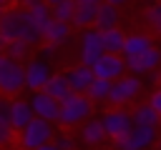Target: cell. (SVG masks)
<instances>
[{"instance_id": "cell-1", "label": "cell", "mask_w": 161, "mask_h": 150, "mask_svg": "<svg viewBox=\"0 0 161 150\" xmlns=\"http://www.w3.org/2000/svg\"><path fill=\"white\" fill-rule=\"evenodd\" d=\"M0 35L8 42L23 40V42L35 45L43 40V30L38 28V22L28 8H8V12L0 18Z\"/></svg>"}, {"instance_id": "cell-2", "label": "cell", "mask_w": 161, "mask_h": 150, "mask_svg": "<svg viewBox=\"0 0 161 150\" xmlns=\"http://www.w3.org/2000/svg\"><path fill=\"white\" fill-rule=\"evenodd\" d=\"M93 100L88 95H80V92H73L70 98H65L60 102V115H58V125L63 128H75V125H83L93 118Z\"/></svg>"}, {"instance_id": "cell-3", "label": "cell", "mask_w": 161, "mask_h": 150, "mask_svg": "<svg viewBox=\"0 0 161 150\" xmlns=\"http://www.w3.org/2000/svg\"><path fill=\"white\" fill-rule=\"evenodd\" d=\"M25 90V62L13 60L10 55H0V95L18 98Z\"/></svg>"}, {"instance_id": "cell-4", "label": "cell", "mask_w": 161, "mask_h": 150, "mask_svg": "<svg viewBox=\"0 0 161 150\" xmlns=\"http://www.w3.org/2000/svg\"><path fill=\"white\" fill-rule=\"evenodd\" d=\"M55 135H58L55 132V122L35 118L25 130L18 132V150H38V148L53 142Z\"/></svg>"}, {"instance_id": "cell-5", "label": "cell", "mask_w": 161, "mask_h": 150, "mask_svg": "<svg viewBox=\"0 0 161 150\" xmlns=\"http://www.w3.org/2000/svg\"><path fill=\"white\" fill-rule=\"evenodd\" d=\"M158 142V130L156 128H146V125H133V130L128 135H123L121 140L113 142L116 150H151Z\"/></svg>"}, {"instance_id": "cell-6", "label": "cell", "mask_w": 161, "mask_h": 150, "mask_svg": "<svg viewBox=\"0 0 161 150\" xmlns=\"http://www.w3.org/2000/svg\"><path fill=\"white\" fill-rule=\"evenodd\" d=\"M106 55V48H103V40H101V30L96 28H88L80 32V40H78V58H80V65H96L101 58Z\"/></svg>"}, {"instance_id": "cell-7", "label": "cell", "mask_w": 161, "mask_h": 150, "mask_svg": "<svg viewBox=\"0 0 161 150\" xmlns=\"http://www.w3.org/2000/svg\"><path fill=\"white\" fill-rule=\"evenodd\" d=\"M103 128H106V135L116 142V140H121L123 135H128L131 130H133V115L128 112V110H123V108H111V110H106L103 112Z\"/></svg>"}, {"instance_id": "cell-8", "label": "cell", "mask_w": 161, "mask_h": 150, "mask_svg": "<svg viewBox=\"0 0 161 150\" xmlns=\"http://www.w3.org/2000/svg\"><path fill=\"white\" fill-rule=\"evenodd\" d=\"M50 78H53V68L40 55L38 58H30L25 62V90H30V92L45 90V85H48Z\"/></svg>"}, {"instance_id": "cell-9", "label": "cell", "mask_w": 161, "mask_h": 150, "mask_svg": "<svg viewBox=\"0 0 161 150\" xmlns=\"http://www.w3.org/2000/svg\"><path fill=\"white\" fill-rule=\"evenodd\" d=\"M141 88H143V82H141L138 75H123L121 80L113 82V90H111L108 102L116 105V108H123V105H128V102H133L138 98Z\"/></svg>"}, {"instance_id": "cell-10", "label": "cell", "mask_w": 161, "mask_h": 150, "mask_svg": "<svg viewBox=\"0 0 161 150\" xmlns=\"http://www.w3.org/2000/svg\"><path fill=\"white\" fill-rule=\"evenodd\" d=\"M126 58L121 55H113V52H106L96 65H93V72L98 80H108V82H116L126 75Z\"/></svg>"}, {"instance_id": "cell-11", "label": "cell", "mask_w": 161, "mask_h": 150, "mask_svg": "<svg viewBox=\"0 0 161 150\" xmlns=\"http://www.w3.org/2000/svg\"><path fill=\"white\" fill-rule=\"evenodd\" d=\"M30 105H33V112L35 118L40 120H50V122H58V115H60V102L55 98H50L45 90L40 92H30Z\"/></svg>"}, {"instance_id": "cell-12", "label": "cell", "mask_w": 161, "mask_h": 150, "mask_svg": "<svg viewBox=\"0 0 161 150\" xmlns=\"http://www.w3.org/2000/svg\"><path fill=\"white\" fill-rule=\"evenodd\" d=\"M126 68H128L131 75H138V78H141V75H151L153 70L161 68V50L153 48V50H148V52H143V55L126 58Z\"/></svg>"}, {"instance_id": "cell-13", "label": "cell", "mask_w": 161, "mask_h": 150, "mask_svg": "<svg viewBox=\"0 0 161 150\" xmlns=\"http://www.w3.org/2000/svg\"><path fill=\"white\" fill-rule=\"evenodd\" d=\"M65 75H68L70 90H73V92H80V95H86V92L91 90V85L96 82V72H93L91 65H75V68H70Z\"/></svg>"}, {"instance_id": "cell-14", "label": "cell", "mask_w": 161, "mask_h": 150, "mask_svg": "<svg viewBox=\"0 0 161 150\" xmlns=\"http://www.w3.org/2000/svg\"><path fill=\"white\" fill-rule=\"evenodd\" d=\"M35 120V112H33V105L30 100H23V98H13V105H10V125L20 132L25 130L30 122Z\"/></svg>"}, {"instance_id": "cell-15", "label": "cell", "mask_w": 161, "mask_h": 150, "mask_svg": "<svg viewBox=\"0 0 161 150\" xmlns=\"http://www.w3.org/2000/svg\"><path fill=\"white\" fill-rule=\"evenodd\" d=\"M153 50V38L148 32H128L126 35V45H123V58H136Z\"/></svg>"}, {"instance_id": "cell-16", "label": "cell", "mask_w": 161, "mask_h": 150, "mask_svg": "<svg viewBox=\"0 0 161 150\" xmlns=\"http://www.w3.org/2000/svg\"><path fill=\"white\" fill-rule=\"evenodd\" d=\"M96 15H98V2L78 0L75 2V15H73V28H78V30L93 28L96 25Z\"/></svg>"}, {"instance_id": "cell-17", "label": "cell", "mask_w": 161, "mask_h": 150, "mask_svg": "<svg viewBox=\"0 0 161 150\" xmlns=\"http://www.w3.org/2000/svg\"><path fill=\"white\" fill-rule=\"evenodd\" d=\"M106 138H108V135H106V128H103V120H101V118H91L88 122L80 125V142L96 148V145H101Z\"/></svg>"}, {"instance_id": "cell-18", "label": "cell", "mask_w": 161, "mask_h": 150, "mask_svg": "<svg viewBox=\"0 0 161 150\" xmlns=\"http://www.w3.org/2000/svg\"><path fill=\"white\" fill-rule=\"evenodd\" d=\"M118 20H121V12H118V8L116 5H111V2H98V15H96V30H113V28H118Z\"/></svg>"}, {"instance_id": "cell-19", "label": "cell", "mask_w": 161, "mask_h": 150, "mask_svg": "<svg viewBox=\"0 0 161 150\" xmlns=\"http://www.w3.org/2000/svg\"><path fill=\"white\" fill-rule=\"evenodd\" d=\"M45 92H48L50 98H55L58 102H63L65 98H70V95H73V90H70L68 75H65V72H53V78H50V80H48V85H45Z\"/></svg>"}, {"instance_id": "cell-20", "label": "cell", "mask_w": 161, "mask_h": 150, "mask_svg": "<svg viewBox=\"0 0 161 150\" xmlns=\"http://www.w3.org/2000/svg\"><path fill=\"white\" fill-rule=\"evenodd\" d=\"M70 30H73V25H70V22H58V20H53V22L45 28L43 40H45V42H50V45H58V48H60L63 42H68Z\"/></svg>"}, {"instance_id": "cell-21", "label": "cell", "mask_w": 161, "mask_h": 150, "mask_svg": "<svg viewBox=\"0 0 161 150\" xmlns=\"http://www.w3.org/2000/svg\"><path fill=\"white\" fill-rule=\"evenodd\" d=\"M101 40H103V48L106 52H113V55H123V45H126V32L113 28V30H103L101 32Z\"/></svg>"}, {"instance_id": "cell-22", "label": "cell", "mask_w": 161, "mask_h": 150, "mask_svg": "<svg viewBox=\"0 0 161 150\" xmlns=\"http://www.w3.org/2000/svg\"><path fill=\"white\" fill-rule=\"evenodd\" d=\"M131 115H133V122H136V125H146V128H158V125H161V115H158L148 102H146V105H136Z\"/></svg>"}, {"instance_id": "cell-23", "label": "cell", "mask_w": 161, "mask_h": 150, "mask_svg": "<svg viewBox=\"0 0 161 150\" xmlns=\"http://www.w3.org/2000/svg\"><path fill=\"white\" fill-rule=\"evenodd\" d=\"M111 90H113V82H108V80H98V78H96V82L91 85V90H88L86 95H88L93 102H108Z\"/></svg>"}, {"instance_id": "cell-24", "label": "cell", "mask_w": 161, "mask_h": 150, "mask_svg": "<svg viewBox=\"0 0 161 150\" xmlns=\"http://www.w3.org/2000/svg\"><path fill=\"white\" fill-rule=\"evenodd\" d=\"M30 12H33V18H35V22H38V28L45 32V28L53 22V10H50V5L43 0V2H38V5H33V8H28Z\"/></svg>"}, {"instance_id": "cell-25", "label": "cell", "mask_w": 161, "mask_h": 150, "mask_svg": "<svg viewBox=\"0 0 161 150\" xmlns=\"http://www.w3.org/2000/svg\"><path fill=\"white\" fill-rule=\"evenodd\" d=\"M30 42H23V40H13V42H8V48H5V55H10L13 60H18V62H28L30 60Z\"/></svg>"}, {"instance_id": "cell-26", "label": "cell", "mask_w": 161, "mask_h": 150, "mask_svg": "<svg viewBox=\"0 0 161 150\" xmlns=\"http://www.w3.org/2000/svg\"><path fill=\"white\" fill-rule=\"evenodd\" d=\"M143 20H146V25H148L151 32L161 35V2H151L146 8V12H143Z\"/></svg>"}, {"instance_id": "cell-27", "label": "cell", "mask_w": 161, "mask_h": 150, "mask_svg": "<svg viewBox=\"0 0 161 150\" xmlns=\"http://www.w3.org/2000/svg\"><path fill=\"white\" fill-rule=\"evenodd\" d=\"M53 20L58 22H70L73 25V15H75V2H60V5H53Z\"/></svg>"}, {"instance_id": "cell-28", "label": "cell", "mask_w": 161, "mask_h": 150, "mask_svg": "<svg viewBox=\"0 0 161 150\" xmlns=\"http://www.w3.org/2000/svg\"><path fill=\"white\" fill-rule=\"evenodd\" d=\"M10 145H18V130L10 122H0V150H5Z\"/></svg>"}, {"instance_id": "cell-29", "label": "cell", "mask_w": 161, "mask_h": 150, "mask_svg": "<svg viewBox=\"0 0 161 150\" xmlns=\"http://www.w3.org/2000/svg\"><path fill=\"white\" fill-rule=\"evenodd\" d=\"M55 142L60 145V150H75V138L68 135V132H58L55 135Z\"/></svg>"}, {"instance_id": "cell-30", "label": "cell", "mask_w": 161, "mask_h": 150, "mask_svg": "<svg viewBox=\"0 0 161 150\" xmlns=\"http://www.w3.org/2000/svg\"><path fill=\"white\" fill-rule=\"evenodd\" d=\"M10 105H13V100L0 95V122H10Z\"/></svg>"}, {"instance_id": "cell-31", "label": "cell", "mask_w": 161, "mask_h": 150, "mask_svg": "<svg viewBox=\"0 0 161 150\" xmlns=\"http://www.w3.org/2000/svg\"><path fill=\"white\" fill-rule=\"evenodd\" d=\"M58 50H60V48H58V45H50V42H45V45H43V48H40V58H43V60H48V62H50V60H53V58H55V55H58Z\"/></svg>"}, {"instance_id": "cell-32", "label": "cell", "mask_w": 161, "mask_h": 150, "mask_svg": "<svg viewBox=\"0 0 161 150\" xmlns=\"http://www.w3.org/2000/svg\"><path fill=\"white\" fill-rule=\"evenodd\" d=\"M148 105L161 115V88H156L153 92H151V98H148Z\"/></svg>"}, {"instance_id": "cell-33", "label": "cell", "mask_w": 161, "mask_h": 150, "mask_svg": "<svg viewBox=\"0 0 161 150\" xmlns=\"http://www.w3.org/2000/svg\"><path fill=\"white\" fill-rule=\"evenodd\" d=\"M15 5H23V8H33V5H38V2H43V0H13Z\"/></svg>"}, {"instance_id": "cell-34", "label": "cell", "mask_w": 161, "mask_h": 150, "mask_svg": "<svg viewBox=\"0 0 161 150\" xmlns=\"http://www.w3.org/2000/svg\"><path fill=\"white\" fill-rule=\"evenodd\" d=\"M38 150H60V145L53 140V142H48V145H43V148H38Z\"/></svg>"}, {"instance_id": "cell-35", "label": "cell", "mask_w": 161, "mask_h": 150, "mask_svg": "<svg viewBox=\"0 0 161 150\" xmlns=\"http://www.w3.org/2000/svg\"><path fill=\"white\" fill-rule=\"evenodd\" d=\"M148 78H151V82H161V70H153Z\"/></svg>"}, {"instance_id": "cell-36", "label": "cell", "mask_w": 161, "mask_h": 150, "mask_svg": "<svg viewBox=\"0 0 161 150\" xmlns=\"http://www.w3.org/2000/svg\"><path fill=\"white\" fill-rule=\"evenodd\" d=\"M45 2L53 8V5H60V2H78V0H45Z\"/></svg>"}, {"instance_id": "cell-37", "label": "cell", "mask_w": 161, "mask_h": 150, "mask_svg": "<svg viewBox=\"0 0 161 150\" xmlns=\"http://www.w3.org/2000/svg\"><path fill=\"white\" fill-rule=\"evenodd\" d=\"M5 48H8V40L0 35V55H5Z\"/></svg>"}, {"instance_id": "cell-38", "label": "cell", "mask_w": 161, "mask_h": 150, "mask_svg": "<svg viewBox=\"0 0 161 150\" xmlns=\"http://www.w3.org/2000/svg\"><path fill=\"white\" fill-rule=\"evenodd\" d=\"M106 2H111V5H116V8H118V5H126L128 0H106Z\"/></svg>"}, {"instance_id": "cell-39", "label": "cell", "mask_w": 161, "mask_h": 150, "mask_svg": "<svg viewBox=\"0 0 161 150\" xmlns=\"http://www.w3.org/2000/svg\"><path fill=\"white\" fill-rule=\"evenodd\" d=\"M8 2H13V0H0V5H5V8H8Z\"/></svg>"}, {"instance_id": "cell-40", "label": "cell", "mask_w": 161, "mask_h": 150, "mask_svg": "<svg viewBox=\"0 0 161 150\" xmlns=\"http://www.w3.org/2000/svg\"><path fill=\"white\" fill-rule=\"evenodd\" d=\"M156 150H161V138H158V142H156Z\"/></svg>"}, {"instance_id": "cell-41", "label": "cell", "mask_w": 161, "mask_h": 150, "mask_svg": "<svg viewBox=\"0 0 161 150\" xmlns=\"http://www.w3.org/2000/svg\"><path fill=\"white\" fill-rule=\"evenodd\" d=\"M146 2H161V0H146Z\"/></svg>"}, {"instance_id": "cell-42", "label": "cell", "mask_w": 161, "mask_h": 150, "mask_svg": "<svg viewBox=\"0 0 161 150\" xmlns=\"http://www.w3.org/2000/svg\"><path fill=\"white\" fill-rule=\"evenodd\" d=\"M91 2H103V0H91Z\"/></svg>"}, {"instance_id": "cell-43", "label": "cell", "mask_w": 161, "mask_h": 150, "mask_svg": "<svg viewBox=\"0 0 161 150\" xmlns=\"http://www.w3.org/2000/svg\"><path fill=\"white\" fill-rule=\"evenodd\" d=\"M5 150H15V148H5Z\"/></svg>"}]
</instances>
